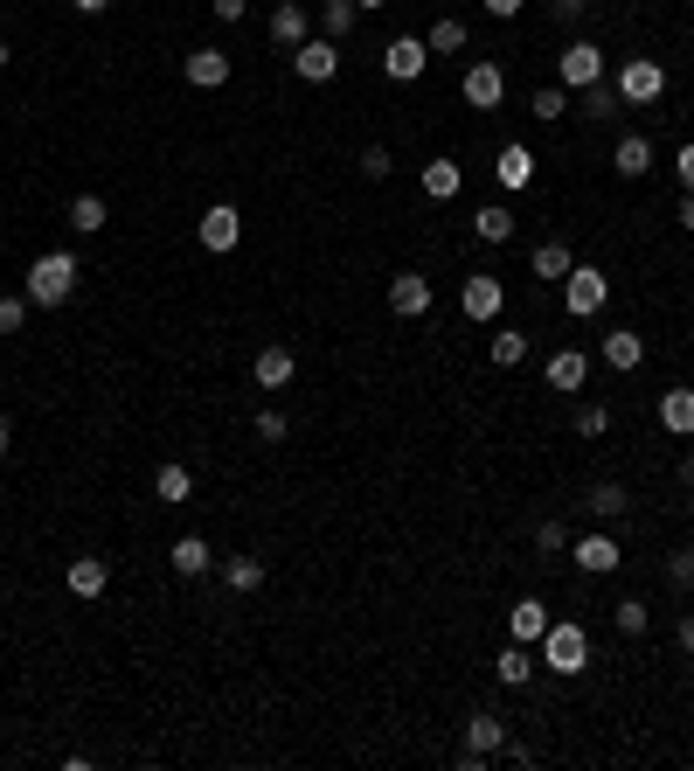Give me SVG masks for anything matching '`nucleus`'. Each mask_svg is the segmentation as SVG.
Instances as JSON below:
<instances>
[{
	"label": "nucleus",
	"mask_w": 694,
	"mask_h": 771,
	"mask_svg": "<svg viewBox=\"0 0 694 771\" xmlns=\"http://www.w3.org/2000/svg\"><path fill=\"white\" fill-rule=\"evenodd\" d=\"M660 424L674 439H694V390H660Z\"/></svg>",
	"instance_id": "obj_24"
},
{
	"label": "nucleus",
	"mask_w": 694,
	"mask_h": 771,
	"mask_svg": "<svg viewBox=\"0 0 694 771\" xmlns=\"http://www.w3.org/2000/svg\"><path fill=\"white\" fill-rule=\"evenodd\" d=\"M611 431V410L604 403H577V439H604Z\"/></svg>",
	"instance_id": "obj_40"
},
{
	"label": "nucleus",
	"mask_w": 694,
	"mask_h": 771,
	"mask_svg": "<svg viewBox=\"0 0 694 771\" xmlns=\"http://www.w3.org/2000/svg\"><path fill=\"white\" fill-rule=\"evenodd\" d=\"M167 556H174V570H182V577H209V570H216V549L201 543V535H182Z\"/></svg>",
	"instance_id": "obj_25"
},
{
	"label": "nucleus",
	"mask_w": 694,
	"mask_h": 771,
	"mask_svg": "<svg viewBox=\"0 0 694 771\" xmlns=\"http://www.w3.org/2000/svg\"><path fill=\"white\" fill-rule=\"evenodd\" d=\"M542 376H549V390H583V376H590V354H583V348H556Z\"/></svg>",
	"instance_id": "obj_23"
},
{
	"label": "nucleus",
	"mask_w": 694,
	"mask_h": 771,
	"mask_svg": "<svg viewBox=\"0 0 694 771\" xmlns=\"http://www.w3.org/2000/svg\"><path fill=\"white\" fill-rule=\"evenodd\" d=\"M611 91H619L625 105H653V97L666 91V70L653 56H625L619 70H611Z\"/></svg>",
	"instance_id": "obj_5"
},
{
	"label": "nucleus",
	"mask_w": 694,
	"mask_h": 771,
	"mask_svg": "<svg viewBox=\"0 0 694 771\" xmlns=\"http://www.w3.org/2000/svg\"><path fill=\"white\" fill-rule=\"evenodd\" d=\"M507 633L521 639V647H542V633H549V605H542V598H514Z\"/></svg>",
	"instance_id": "obj_19"
},
{
	"label": "nucleus",
	"mask_w": 694,
	"mask_h": 771,
	"mask_svg": "<svg viewBox=\"0 0 694 771\" xmlns=\"http://www.w3.org/2000/svg\"><path fill=\"white\" fill-rule=\"evenodd\" d=\"M424 49H431V56H458V49H466V21H458V14H445V21H431V35H424Z\"/></svg>",
	"instance_id": "obj_31"
},
{
	"label": "nucleus",
	"mask_w": 694,
	"mask_h": 771,
	"mask_svg": "<svg viewBox=\"0 0 694 771\" xmlns=\"http://www.w3.org/2000/svg\"><path fill=\"white\" fill-rule=\"evenodd\" d=\"M424 70H431V49L417 35H396L390 49H382V76H390V84H417Z\"/></svg>",
	"instance_id": "obj_8"
},
{
	"label": "nucleus",
	"mask_w": 694,
	"mask_h": 771,
	"mask_svg": "<svg viewBox=\"0 0 694 771\" xmlns=\"http://www.w3.org/2000/svg\"><path fill=\"white\" fill-rule=\"evenodd\" d=\"M590 514H598V522H619V514L632 507V494H625V486L619 480H598V486H590V501H583Z\"/></svg>",
	"instance_id": "obj_27"
},
{
	"label": "nucleus",
	"mask_w": 694,
	"mask_h": 771,
	"mask_svg": "<svg viewBox=\"0 0 694 771\" xmlns=\"http://www.w3.org/2000/svg\"><path fill=\"white\" fill-rule=\"evenodd\" d=\"M611 167H619L625 182L653 174V140H646V133H619V146H611Z\"/></svg>",
	"instance_id": "obj_22"
},
{
	"label": "nucleus",
	"mask_w": 694,
	"mask_h": 771,
	"mask_svg": "<svg viewBox=\"0 0 694 771\" xmlns=\"http://www.w3.org/2000/svg\"><path fill=\"white\" fill-rule=\"evenodd\" d=\"M8 56H14V49H8V42H0V70H8Z\"/></svg>",
	"instance_id": "obj_55"
},
{
	"label": "nucleus",
	"mask_w": 694,
	"mask_h": 771,
	"mask_svg": "<svg viewBox=\"0 0 694 771\" xmlns=\"http://www.w3.org/2000/svg\"><path fill=\"white\" fill-rule=\"evenodd\" d=\"M570 563H577L583 577H611V570H619V563H625V549H619V543H611V535L598 528V535H583V543L570 549Z\"/></svg>",
	"instance_id": "obj_12"
},
{
	"label": "nucleus",
	"mask_w": 694,
	"mask_h": 771,
	"mask_svg": "<svg viewBox=\"0 0 694 771\" xmlns=\"http://www.w3.org/2000/svg\"><path fill=\"white\" fill-rule=\"evenodd\" d=\"M507 751V723L494 709H479V716H466V758H500Z\"/></svg>",
	"instance_id": "obj_14"
},
{
	"label": "nucleus",
	"mask_w": 694,
	"mask_h": 771,
	"mask_svg": "<svg viewBox=\"0 0 694 771\" xmlns=\"http://www.w3.org/2000/svg\"><path fill=\"white\" fill-rule=\"evenodd\" d=\"M535 675H542V660H535V654L521 647V639H507V647H500V660H494V681H500V688H528Z\"/></svg>",
	"instance_id": "obj_18"
},
{
	"label": "nucleus",
	"mask_w": 694,
	"mask_h": 771,
	"mask_svg": "<svg viewBox=\"0 0 694 771\" xmlns=\"http://www.w3.org/2000/svg\"><path fill=\"white\" fill-rule=\"evenodd\" d=\"M354 8H362V14H375V8H390V0H354Z\"/></svg>",
	"instance_id": "obj_54"
},
{
	"label": "nucleus",
	"mask_w": 694,
	"mask_h": 771,
	"mask_svg": "<svg viewBox=\"0 0 694 771\" xmlns=\"http://www.w3.org/2000/svg\"><path fill=\"white\" fill-rule=\"evenodd\" d=\"M473 229H479V244H507L514 237V209L507 202H486V209L473 216Z\"/></svg>",
	"instance_id": "obj_30"
},
{
	"label": "nucleus",
	"mask_w": 694,
	"mask_h": 771,
	"mask_svg": "<svg viewBox=\"0 0 694 771\" xmlns=\"http://www.w3.org/2000/svg\"><path fill=\"white\" fill-rule=\"evenodd\" d=\"M244 8H250V0H209V14H216V21H244Z\"/></svg>",
	"instance_id": "obj_46"
},
{
	"label": "nucleus",
	"mask_w": 694,
	"mask_h": 771,
	"mask_svg": "<svg viewBox=\"0 0 694 771\" xmlns=\"http://www.w3.org/2000/svg\"><path fill=\"white\" fill-rule=\"evenodd\" d=\"M354 167H362V182H390V167H396V153H390V146H382V140H375V146H362V161H354Z\"/></svg>",
	"instance_id": "obj_39"
},
{
	"label": "nucleus",
	"mask_w": 694,
	"mask_h": 771,
	"mask_svg": "<svg viewBox=\"0 0 694 771\" xmlns=\"http://www.w3.org/2000/svg\"><path fill=\"white\" fill-rule=\"evenodd\" d=\"M598 354H604V362H611V369H619V376H632L639 362H646V341H639V333H632V327H611V333H604V341H598Z\"/></svg>",
	"instance_id": "obj_20"
},
{
	"label": "nucleus",
	"mask_w": 694,
	"mask_h": 771,
	"mask_svg": "<svg viewBox=\"0 0 694 771\" xmlns=\"http://www.w3.org/2000/svg\"><path fill=\"white\" fill-rule=\"evenodd\" d=\"M70 229L76 237H97V229H105V195H76L70 202Z\"/></svg>",
	"instance_id": "obj_33"
},
{
	"label": "nucleus",
	"mask_w": 694,
	"mask_h": 771,
	"mask_svg": "<svg viewBox=\"0 0 694 771\" xmlns=\"http://www.w3.org/2000/svg\"><path fill=\"white\" fill-rule=\"evenodd\" d=\"M583 8H590V0H549V14L562 21V29H577V21H583Z\"/></svg>",
	"instance_id": "obj_45"
},
{
	"label": "nucleus",
	"mask_w": 694,
	"mask_h": 771,
	"mask_svg": "<svg viewBox=\"0 0 694 771\" xmlns=\"http://www.w3.org/2000/svg\"><path fill=\"white\" fill-rule=\"evenodd\" d=\"M486 354H494V369H521L528 362V333H494V348H486Z\"/></svg>",
	"instance_id": "obj_38"
},
{
	"label": "nucleus",
	"mask_w": 694,
	"mask_h": 771,
	"mask_svg": "<svg viewBox=\"0 0 694 771\" xmlns=\"http://www.w3.org/2000/svg\"><path fill=\"white\" fill-rule=\"evenodd\" d=\"M681 229H694V188H681Z\"/></svg>",
	"instance_id": "obj_50"
},
{
	"label": "nucleus",
	"mask_w": 694,
	"mask_h": 771,
	"mask_svg": "<svg viewBox=\"0 0 694 771\" xmlns=\"http://www.w3.org/2000/svg\"><path fill=\"white\" fill-rule=\"evenodd\" d=\"M666 584H674V590H694V549H674V556H666Z\"/></svg>",
	"instance_id": "obj_43"
},
{
	"label": "nucleus",
	"mask_w": 694,
	"mask_h": 771,
	"mask_svg": "<svg viewBox=\"0 0 694 771\" xmlns=\"http://www.w3.org/2000/svg\"><path fill=\"white\" fill-rule=\"evenodd\" d=\"M562 112H570V91H562V84H542V91L528 97V119H542V125L562 119Z\"/></svg>",
	"instance_id": "obj_36"
},
{
	"label": "nucleus",
	"mask_w": 694,
	"mask_h": 771,
	"mask_svg": "<svg viewBox=\"0 0 694 771\" xmlns=\"http://www.w3.org/2000/svg\"><path fill=\"white\" fill-rule=\"evenodd\" d=\"M494 182H500L507 195H521V188L535 182V153H528L521 140H514V146H500V153H494Z\"/></svg>",
	"instance_id": "obj_17"
},
{
	"label": "nucleus",
	"mask_w": 694,
	"mask_h": 771,
	"mask_svg": "<svg viewBox=\"0 0 694 771\" xmlns=\"http://www.w3.org/2000/svg\"><path fill=\"white\" fill-rule=\"evenodd\" d=\"M112 563L105 556H70V598H105Z\"/></svg>",
	"instance_id": "obj_21"
},
{
	"label": "nucleus",
	"mask_w": 694,
	"mask_h": 771,
	"mask_svg": "<svg viewBox=\"0 0 694 771\" xmlns=\"http://www.w3.org/2000/svg\"><path fill=\"white\" fill-rule=\"evenodd\" d=\"M292 369H299V354H292L286 341H271V348H257V362H250V376H257V390H286V382H292Z\"/></svg>",
	"instance_id": "obj_15"
},
{
	"label": "nucleus",
	"mask_w": 694,
	"mask_h": 771,
	"mask_svg": "<svg viewBox=\"0 0 694 771\" xmlns=\"http://www.w3.org/2000/svg\"><path fill=\"white\" fill-rule=\"evenodd\" d=\"M570 265H577V257H570V244H535V278H570Z\"/></svg>",
	"instance_id": "obj_34"
},
{
	"label": "nucleus",
	"mask_w": 694,
	"mask_h": 771,
	"mask_svg": "<svg viewBox=\"0 0 694 771\" xmlns=\"http://www.w3.org/2000/svg\"><path fill=\"white\" fill-rule=\"evenodd\" d=\"M604 299H611V278L598 265H570V278H562V306H570V320L604 313Z\"/></svg>",
	"instance_id": "obj_4"
},
{
	"label": "nucleus",
	"mask_w": 694,
	"mask_h": 771,
	"mask_svg": "<svg viewBox=\"0 0 694 771\" xmlns=\"http://www.w3.org/2000/svg\"><path fill=\"white\" fill-rule=\"evenodd\" d=\"M556 84L570 91V97H577V91H590V84H604V49L577 35V42H570V49H562V56H556Z\"/></svg>",
	"instance_id": "obj_3"
},
{
	"label": "nucleus",
	"mask_w": 694,
	"mask_h": 771,
	"mask_svg": "<svg viewBox=\"0 0 694 771\" xmlns=\"http://www.w3.org/2000/svg\"><path fill=\"white\" fill-rule=\"evenodd\" d=\"M76 257L70 250H42L35 265H29V306H70V292H76Z\"/></svg>",
	"instance_id": "obj_1"
},
{
	"label": "nucleus",
	"mask_w": 694,
	"mask_h": 771,
	"mask_svg": "<svg viewBox=\"0 0 694 771\" xmlns=\"http://www.w3.org/2000/svg\"><path fill=\"white\" fill-rule=\"evenodd\" d=\"M458 182H466V174H458V161H452V153L424 161V195H431V202H452V195H458Z\"/></svg>",
	"instance_id": "obj_26"
},
{
	"label": "nucleus",
	"mask_w": 694,
	"mask_h": 771,
	"mask_svg": "<svg viewBox=\"0 0 694 771\" xmlns=\"http://www.w3.org/2000/svg\"><path fill=\"white\" fill-rule=\"evenodd\" d=\"M333 70H341V42L305 35V42L292 49V76H305V84H333Z\"/></svg>",
	"instance_id": "obj_7"
},
{
	"label": "nucleus",
	"mask_w": 694,
	"mask_h": 771,
	"mask_svg": "<svg viewBox=\"0 0 694 771\" xmlns=\"http://www.w3.org/2000/svg\"><path fill=\"white\" fill-rule=\"evenodd\" d=\"M458 97H466L473 112H494L500 97H507V70H500L494 56H479V63H473L466 76H458Z\"/></svg>",
	"instance_id": "obj_6"
},
{
	"label": "nucleus",
	"mask_w": 694,
	"mask_h": 771,
	"mask_svg": "<svg viewBox=\"0 0 694 771\" xmlns=\"http://www.w3.org/2000/svg\"><path fill=\"white\" fill-rule=\"evenodd\" d=\"M8 452H14V424H8V418H0V459H8Z\"/></svg>",
	"instance_id": "obj_52"
},
{
	"label": "nucleus",
	"mask_w": 694,
	"mask_h": 771,
	"mask_svg": "<svg viewBox=\"0 0 694 771\" xmlns=\"http://www.w3.org/2000/svg\"><path fill=\"white\" fill-rule=\"evenodd\" d=\"M542 667H549V675H562V681H577L583 667H590V633L577 619H549V633H542Z\"/></svg>",
	"instance_id": "obj_2"
},
{
	"label": "nucleus",
	"mask_w": 694,
	"mask_h": 771,
	"mask_svg": "<svg viewBox=\"0 0 694 771\" xmlns=\"http://www.w3.org/2000/svg\"><path fill=\"white\" fill-rule=\"evenodd\" d=\"M500 299H507L500 278H494V271H473L466 286H458V313H466V320H494V313H500Z\"/></svg>",
	"instance_id": "obj_10"
},
{
	"label": "nucleus",
	"mask_w": 694,
	"mask_h": 771,
	"mask_svg": "<svg viewBox=\"0 0 694 771\" xmlns=\"http://www.w3.org/2000/svg\"><path fill=\"white\" fill-rule=\"evenodd\" d=\"M390 313L396 320H424L431 313V278L424 271H396L390 278Z\"/></svg>",
	"instance_id": "obj_11"
},
{
	"label": "nucleus",
	"mask_w": 694,
	"mask_h": 771,
	"mask_svg": "<svg viewBox=\"0 0 694 771\" xmlns=\"http://www.w3.org/2000/svg\"><path fill=\"white\" fill-rule=\"evenodd\" d=\"M611 626H619L625 639H639V633H646V626H653V605H646V598H625L619 611H611Z\"/></svg>",
	"instance_id": "obj_37"
},
{
	"label": "nucleus",
	"mask_w": 694,
	"mask_h": 771,
	"mask_svg": "<svg viewBox=\"0 0 694 771\" xmlns=\"http://www.w3.org/2000/svg\"><path fill=\"white\" fill-rule=\"evenodd\" d=\"M577 97H583V119L590 125H611V119H619V105H625V97L611 91V76H604V84H590V91H577Z\"/></svg>",
	"instance_id": "obj_28"
},
{
	"label": "nucleus",
	"mask_w": 694,
	"mask_h": 771,
	"mask_svg": "<svg viewBox=\"0 0 694 771\" xmlns=\"http://www.w3.org/2000/svg\"><path fill=\"white\" fill-rule=\"evenodd\" d=\"M681 486H694V452H687V459H681Z\"/></svg>",
	"instance_id": "obj_53"
},
{
	"label": "nucleus",
	"mask_w": 694,
	"mask_h": 771,
	"mask_svg": "<svg viewBox=\"0 0 694 771\" xmlns=\"http://www.w3.org/2000/svg\"><path fill=\"white\" fill-rule=\"evenodd\" d=\"M521 8H528V0H486V14H494V21H514Z\"/></svg>",
	"instance_id": "obj_47"
},
{
	"label": "nucleus",
	"mask_w": 694,
	"mask_h": 771,
	"mask_svg": "<svg viewBox=\"0 0 694 771\" xmlns=\"http://www.w3.org/2000/svg\"><path fill=\"white\" fill-rule=\"evenodd\" d=\"M29 320V292H0V333H21Z\"/></svg>",
	"instance_id": "obj_42"
},
{
	"label": "nucleus",
	"mask_w": 694,
	"mask_h": 771,
	"mask_svg": "<svg viewBox=\"0 0 694 771\" xmlns=\"http://www.w3.org/2000/svg\"><path fill=\"white\" fill-rule=\"evenodd\" d=\"M354 21H362V8H354V0H327V8H320V35H327V42H348Z\"/></svg>",
	"instance_id": "obj_29"
},
{
	"label": "nucleus",
	"mask_w": 694,
	"mask_h": 771,
	"mask_svg": "<svg viewBox=\"0 0 694 771\" xmlns=\"http://www.w3.org/2000/svg\"><path fill=\"white\" fill-rule=\"evenodd\" d=\"M222 584L229 590H257V584H265V556H229L222 563Z\"/></svg>",
	"instance_id": "obj_35"
},
{
	"label": "nucleus",
	"mask_w": 694,
	"mask_h": 771,
	"mask_svg": "<svg viewBox=\"0 0 694 771\" xmlns=\"http://www.w3.org/2000/svg\"><path fill=\"white\" fill-rule=\"evenodd\" d=\"M681 654H694V611H681Z\"/></svg>",
	"instance_id": "obj_49"
},
{
	"label": "nucleus",
	"mask_w": 694,
	"mask_h": 771,
	"mask_svg": "<svg viewBox=\"0 0 694 771\" xmlns=\"http://www.w3.org/2000/svg\"><path fill=\"white\" fill-rule=\"evenodd\" d=\"M257 439H265V445H286L292 439V418H286V410H257Z\"/></svg>",
	"instance_id": "obj_41"
},
{
	"label": "nucleus",
	"mask_w": 694,
	"mask_h": 771,
	"mask_svg": "<svg viewBox=\"0 0 694 771\" xmlns=\"http://www.w3.org/2000/svg\"><path fill=\"white\" fill-rule=\"evenodd\" d=\"M153 494H160V501H174V507H182V501L195 494V473H188V466H174V459H167V466H160V473H153Z\"/></svg>",
	"instance_id": "obj_32"
},
{
	"label": "nucleus",
	"mask_w": 694,
	"mask_h": 771,
	"mask_svg": "<svg viewBox=\"0 0 694 771\" xmlns=\"http://www.w3.org/2000/svg\"><path fill=\"white\" fill-rule=\"evenodd\" d=\"M562 543H570V528H562V522H542V528H535V549H542V556H556Z\"/></svg>",
	"instance_id": "obj_44"
},
{
	"label": "nucleus",
	"mask_w": 694,
	"mask_h": 771,
	"mask_svg": "<svg viewBox=\"0 0 694 771\" xmlns=\"http://www.w3.org/2000/svg\"><path fill=\"white\" fill-rule=\"evenodd\" d=\"M70 8H76V14H105L112 0H70Z\"/></svg>",
	"instance_id": "obj_51"
},
{
	"label": "nucleus",
	"mask_w": 694,
	"mask_h": 771,
	"mask_svg": "<svg viewBox=\"0 0 694 771\" xmlns=\"http://www.w3.org/2000/svg\"><path fill=\"white\" fill-rule=\"evenodd\" d=\"M195 237H201V250H237V237H244V216H237V202H216V209H201Z\"/></svg>",
	"instance_id": "obj_9"
},
{
	"label": "nucleus",
	"mask_w": 694,
	"mask_h": 771,
	"mask_svg": "<svg viewBox=\"0 0 694 771\" xmlns=\"http://www.w3.org/2000/svg\"><path fill=\"white\" fill-rule=\"evenodd\" d=\"M674 174H681V188H694V140L681 146V161H674Z\"/></svg>",
	"instance_id": "obj_48"
},
{
	"label": "nucleus",
	"mask_w": 694,
	"mask_h": 771,
	"mask_svg": "<svg viewBox=\"0 0 694 771\" xmlns=\"http://www.w3.org/2000/svg\"><path fill=\"white\" fill-rule=\"evenodd\" d=\"M265 35H271L278 49H299L305 35H313V14H305L299 0H278V8H271V21H265Z\"/></svg>",
	"instance_id": "obj_13"
},
{
	"label": "nucleus",
	"mask_w": 694,
	"mask_h": 771,
	"mask_svg": "<svg viewBox=\"0 0 694 771\" xmlns=\"http://www.w3.org/2000/svg\"><path fill=\"white\" fill-rule=\"evenodd\" d=\"M182 76H188L195 91H222V84H229V56H222V49H188V56H182Z\"/></svg>",
	"instance_id": "obj_16"
}]
</instances>
